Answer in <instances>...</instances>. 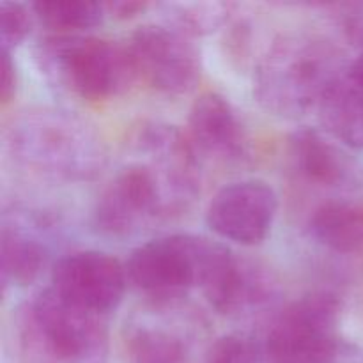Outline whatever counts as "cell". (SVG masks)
I'll use <instances>...</instances> for the list:
<instances>
[{"label": "cell", "mask_w": 363, "mask_h": 363, "mask_svg": "<svg viewBox=\"0 0 363 363\" xmlns=\"http://www.w3.org/2000/svg\"><path fill=\"white\" fill-rule=\"evenodd\" d=\"M323 363H363V351L353 344L340 340L339 346Z\"/></svg>", "instance_id": "obj_23"}, {"label": "cell", "mask_w": 363, "mask_h": 363, "mask_svg": "<svg viewBox=\"0 0 363 363\" xmlns=\"http://www.w3.org/2000/svg\"><path fill=\"white\" fill-rule=\"evenodd\" d=\"M0 50L11 52L25 41L34 25V11L20 2H2L0 6Z\"/></svg>", "instance_id": "obj_21"}, {"label": "cell", "mask_w": 363, "mask_h": 363, "mask_svg": "<svg viewBox=\"0 0 363 363\" xmlns=\"http://www.w3.org/2000/svg\"><path fill=\"white\" fill-rule=\"evenodd\" d=\"M162 23L177 28L190 38L213 34L229 21L236 4L230 2H167L158 4Z\"/></svg>", "instance_id": "obj_19"}, {"label": "cell", "mask_w": 363, "mask_h": 363, "mask_svg": "<svg viewBox=\"0 0 363 363\" xmlns=\"http://www.w3.org/2000/svg\"><path fill=\"white\" fill-rule=\"evenodd\" d=\"M277 209L279 197L268 183L241 179L216 191L206 211V222L222 240L254 247L268 238Z\"/></svg>", "instance_id": "obj_10"}, {"label": "cell", "mask_w": 363, "mask_h": 363, "mask_svg": "<svg viewBox=\"0 0 363 363\" xmlns=\"http://www.w3.org/2000/svg\"><path fill=\"white\" fill-rule=\"evenodd\" d=\"M202 293L218 314L247 318L272 305L275 284L261 266L238 257L227 248L202 287Z\"/></svg>", "instance_id": "obj_14"}, {"label": "cell", "mask_w": 363, "mask_h": 363, "mask_svg": "<svg viewBox=\"0 0 363 363\" xmlns=\"http://www.w3.org/2000/svg\"><path fill=\"white\" fill-rule=\"evenodd\" d=\"M188 140L199 158L236 163L247 158L248 133L240 113L225 96L204 92L194 101L188 116Z\"/></svg>", "instance_id": "obj_15"}, {"label": "cell", "mask_w": 363, "mask_h": 363, "mask_svg": "<svg viewBox=\"0 0 363 363\" xmlns=\"http://www.w3.org/2000/svg\"><path fill=\"white\" fill-rule=\"evenodd\" d=\"M289 156L303 181L323 190L351 194L363 186L360 163L342 144L318 128L303 126L289 138Z\"/></svg>", "instance_id": "obj_13"}, {"label": "cell", "mask_w": 363, "mask_h": 363, "mask_svg": "<svg viewBox=\"0 0 363 363\" xmlns=\"http://www.w3.org/2000/svg\"><path fill=\"white\" fill-rule=\"evenodd\" d=\"M35 20L59 35H78L103 23L105 4L87 0H41L30 4Z\"/></svg>", "instance_id": "obj_18"}, {"label": "cell", "mask_w": 363, "mask_h": 363, "mask_svg": "<svg viewBox=\"0 0 363 363\" xmlns=\"http://www.w3.org/2000/svg\"><path fill=\"white\" fill-rule=\"evenodd\" d=\"M308 227L312 238L335 254H363V199L326 202L315 209Z\"/></svg>", "instance_id": "obj_17"}, {"label": "cell", "mask_w": 363, "mask_h": 363, "mask_svg": "<svg viewBox=\"0 0 363 363\" xmlns=\"http://www.w3.org/2000/svg\"><path fill=\"white\" fill-rule=\"evenodd\" d=\"M318 112L325 133L346 147L363 149V85L350 67L326 91Z\"/></svg>", "instance_id": "obj_16"}, {"label": "cell", "mask_w": 363, "mask_h": 363, "mask_svg": "<svg viewBox=\"0 0 363 363\" xmlns=\"http://www.w3.org/2000/svg\"><path fill=\"white\" fill-rule=\"evenodd\" d=\"M340 301L311 293L277 312L257 335L266 363H323L339 346Z\"/></svg>", "instance_id": "obj_7"}, {"label": "cell", "mask_w": 363, "mask_h": 363, "mask_svg": "<svg viewBox=\"0 0 363 363\" xmlns=\"http://www.w3.org/2000/svg\"><path fill=\"white\" fill-rule=\"evenodd\" d=\"M204 363H266L257 335L229 333L209 347Z\"/></svg>", "instance_id": "obj_20"}, {"label": "cell", "mask_w": 363, "mask_h": 363, "mask_svg": "<svg viewBox=\"0 0 363 363\" xmlns=\"http://www.w3.org/2000/svg\"><path fill=\"white\" fill-rule=\"evenodd\" d=\"M106 13L116 18H131L137 14L144 13L147 7H151L145 2H133V0H123V2H108L105 4Z\"/></svg>", "instance_id": "obj_24"}, {"label": "cell", "mask_w": 363, "mask_h": 363, "mask_svg": "<svg viewBox=\"0 0 363 363\" xmlns=\"http://www.w3.org/2000/svg\"><path fill=\"white\" fill-rule=\"evenodd\" d=\"M360 45H362V55L358 57V60H360V62H363V38H362V43H360Z\"/></svg>", "instance_id": "obj_25"}, {"label": "cell", "mask_w": 363, "mask_h": 363, "mask_svg": "<svg viewBox=\"0 0 363 363\" xmlns=\"http://www.w3.org/2000/svg\"><path fill=\"white\" fill-rule=\"evenodd\" d=\"M128 284L126 264L119 259L99 250H80L57 259L50 287L67 303L106 318L121 305Z\"/></svg>", "instance_id": "obj_9"}, {"label": "cell", "mask_w": 363, "mask_h": 363, "mask_svg": "<svg viewBox=\"0 0 363 363\" xmlns=\"http://www.w3.org/2000/svg\"><path fill=\"white\" fill-rule=\"evenodd\" d=\"M126 45L138 77L163 94H188L201 82L202 60L194 38L170 25H142Z\"/></svg>", "instance_id": "obj_8"}, {"label": "cell", "mask_w": 363, "mask_h": 363, "mask_svg": "<svg viewBox=\"0 0 363 363\" xmlns=\"http://www.w3.org/2000/svg\"><path fill=\"white\" fill-rule=\"evenodd\" d=\"M18 350L21 363H106V318L67 303L46 287L21 311Z\"/></svg>", "instance_id": "obj_4"}, {"label": "cell", "mask_w": 363, "mask_h": 363, "mask_svg": "<svg viewBox=\"0 0 363 363\" xmlns=\"http://www.w3.org/2000/svg\"><path fill=\"white\" fill-rule=\"evenodd\" d=\"M35 59L50 84L84 101L121 96L138 78L128 45L94 35L53 34L39 43Z\"/></svg>", "instance_id": "obj_5"}, {"label": "cell", "mask_w": 363, "mask_h": 363, "mask_svg": "<svg viewBox=\"0 0 363 363\" xmlns=\"http://www.w3.org/2000/svg\"><path fill=\"white\" fill-rule=\"evenodd\" d=\"M350 64L328 39L307 32L280 35L266 50L254 74V96L268 112L298 119L318 110L323 96Z\"/></svg>", "instance_id": "obj_3"}, {"label": "cell", "mask_w": 363, "mask_h": 363, "mask_svg": "<svg viewBox=\"0 0 363 363\" xmlns=\"http://www.w3.org/2000/svg\"><path fill=\"white\" fill-rule=\"evenodd\" d=\"M4 142L18 167L60 183L94 181L108 163L106 145L94 126L55 106L18 113L6 128Z\"/></svg>", "instance_id": "obj_2"}, {"label": "cell", "mask_w": 363, "mask_h": 363, "mask_svg": "<svg viewBox=\"0 0 363 363\" xmlns=\"http://www.w3.org/2000/svg\"><path fill=\"white\" fill-rule=\"evenodd\" d=\"M197 325L176 303H155L126 325L128 363H191Z\"/></svg>", "instance_id": "obj_11"}, {"label": "cell", "mask_w": 363, "mask_h": 363, "mask_svg": "<svg viewBox=\"0 0 363 363\" xmlns=\"http://www.w3.org/2000/svg\"><path fill=\"white\" fill-rule=\"evenodd\" d=\"M225 245L195 234H169L147 241L126 261L131 286L152 303H177L208 282Z\"/></svg>", "instance_id": "obj_6"}, {"label": "cell", "mask_w": 363, "mask_h": 363, "mask_svg": "<svg viewBox=\"0 0 363 363\" xmlns=\"http://www.w3.org/2000/svg\"><path fill=\"white\" fill-rule=\"evenodd\" d=\"M0 57H2V78H0V98H2L4 105L11 101V98L16 92V64H14L11 52H4L0 50Z\"/></svg>", "instance_id": "obj_22"}, {"label": "cell", "mask_w": 363, "mask_h": 363, "mask_svg": "<svg viewBox=\"0 0 363 363\" xmlns=\"http://www.w3.org/2000/svg\"><path fill=\"white\" fill-rule=\"evenodd\" d=\"M52 245L53 225L41 213L21 208L4 213L0 233L4 289L34 282L48 264Z\"/></svg>", "instance_id": "obj_12"}, {"label": "cell", "mask_w": 363, "mask_h": 363, "mask_svg": "<svg viewBox=\"0 0 363 363\" xmlns=\"http://www.w3.org/2000/svg\"><path fill=\"white\" fill-rule=\"evenodd\" d=\"M128 151L130 158L103 188L92 211L96 230L116 240L181 215L201 194V158L177 128L144 123Z\"/></svg>", "instance_id": "obj_1"}]
</instances>
